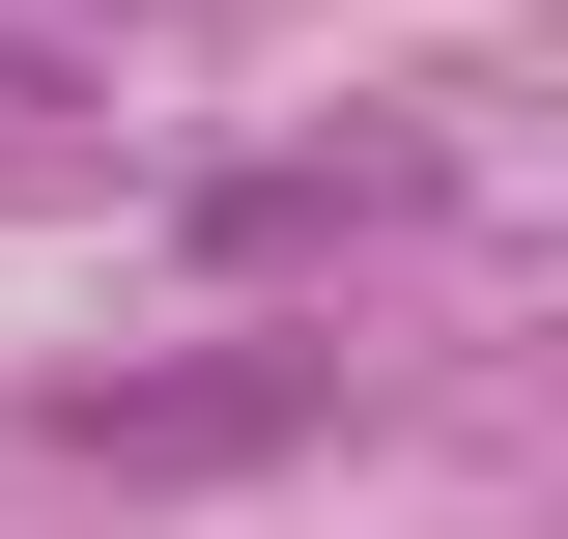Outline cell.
<instances>
[{"mask_svg":"<svg viewBox=\"0 0 568 539\" xmlns=\"http://www.w3.org/2000/svg\"><path fill=\"white\" fill-rule=\"evenodd\" d=\"M455 200V142L369 114V142H256V171H200V256H369V227Z\"/></svg>","mask_w":568,"mask_h":539,"instance_id":"2","label":"cell"},{"mask_svg":"<svg viewBox=\"0 0 568 539\" xmlns=\"http://www.w3.org/2000/svg\"><path fill=\"white\" fill-rule=\"evenodd\" d=\"M342 426V340H200V369H58V455H114V482H256V455H313Z\"/></svg>","mask_w":568,"mask_h":539,"instance_id":"1","label":"cell"}]
</instances>
